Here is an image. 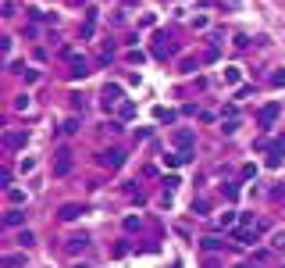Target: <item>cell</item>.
I'll use <instances>...</instances> for the list:
<instances>
[{"label":"cell","instance_id":"3","mask_svg":"<svg viewBox=\"0 0 285 268\" xmlns=\"http://www.w3.org/2000/svg\"><path fill=\"white\" fill-rule=\"evenodd\" d=\"M25 143H29V132H25V129H11V132H4V151H22Z\"/></svg>","mask_w":285,"mask_h":268},{"label":"cell","instance_id":"7","mask_svg":"<svg viewBox=\"0 0 285 268\" xmlns=\"http://www.w3.org/2000/svg\"><path fill=\"white\" fill-rule=\"evenodd\" d=\"M86 247H89V236H86V232H82V236H68V243H64L68 254H82Z\"/></svg>","mask_w":285,"mask_h":268},{"label":"cell","instance_id":"27","mask_svg":"<svg viewBox=\"0 0 285 268\" xmlns=\"http://www.w3.org/2000/svg\"><path fill=\"white\" fill-rule=\"evenodd\" d=\"M154 118H160V122H164V118H168V122H175V111H164V108H154Z\"/></svg>","mask_w":285,"mask_h":268},{"label":"cell","instance_id":"5","mask_svg":"<svg viewBox=\"0 0 285 268\" xmlns=\"http://www.w3.org/2000/svg\"><path fill=\"white\" fill-rule=\"evenodd\" d=\"M122 93H125V89H122V82H107V86H103V108H114V104L118 100H122Z\"/></svg>","mask_w":285,"mask_h":268},{"label":"cell","instance_id":"10","mask_svg":"<svg viewBox=\"0 0 285 268\" xmlns=\"http://www.w3.org/2000/svg\"><path fill=\"white\" fill-rule=\"evenodd\" d=\"M79 215H82V207H79V204H64L61 211H57V218H61V222H75Z\"/></svg>","mask_w":285,"mask_h":268},{"label":"cell","instance_id":"15","mask_svg":"<svg viewBox=\"0 0 285 268\" xmlns=\"http://www.w3.org/2000/svg\"><path fill=\"white\" fill-rule=\"evenodd\" d=\"M32 243H36V236L29 232V229H22V232H18V247H22V250H29Z\"/></svg>","mask_w":285,"mask_h":268},{"label":"cell","instance_id":"29","mask_svg":"<svg viewBox=\"0 0 285 268\" xmlns=\"http://www.w3.org/2000/svg\"><path fill=\"white\" fill-rule=\"evenodd\" d=\"M64 132H68V136H75V132H79V118H68V122H64Z\"/></svg>","mask_w":285,"mask_h":268},{"label":"cell","instance_id":"19","mask_svg":"<svg viewBox=\"0 0 285 268\" xmlns=\"http://www.w3.org/2000/svg\"><path fill=\"white\" fill-rule=\"evenodd\" d=\"M125 61H128V65H143V61H146V54H143V50H128V54H125Z\"/></svg>","mask_w":285,"mask_h":268},{"label":"cell","instance_id":"31","mask_svg":"<svg viewBox=\"0 0 285 268\" xmlns=\"http://www.w3.org/2000/svg\"><path fill=\"white\" fill-rule=\"evenodd\" d=\"M271 86H278V89L285 86V68H282V72H275V76H271Z\"/></svg>","mask_w":285,"mask_h":268},{"label":"cell","instance_id":"21","mask_svg":"<svg viewBox=\"0 0 285 268\" xmlns=\"http://www.w3.org/2000/svg\"><path fill=\"white\" fill-rule=\"evenodd\" d=\"M218 226H221V229H232V226H235V211H224V215L218 218Z\"/></svg>","mask_w":285,"mask_h":268},{"label":"cell","instance_id":"8","mask_svg":"<svg viewBox=\"0 0 285 268\" xmlns=\"http://www.w3.org/2000/svg\"><path fill=\"white\" fill-rule=\"evenodd\" d=\"M86 76H89L86 57H79V54H75V57H71V79H86Z\"/></svg>","mask_w":285,"mask_h":268},{"label":"cell","instance_id":"22","mask_svg":"<svg viewBox=\"0 0 285 268\" xmlns=\"http://www.w3.org/2000/svg\"><path fill=\"white\" fill-rule=\"evenodd\" d=\"M192 211H196V215H211V204L200 197V200H192Z\"/></svg>","mask_w":285,"mask_h":268},{"label":"cell","instance_id":"6","mask_svg":"<svg viewBox=\"0 0 285 268\" xmlns=\"http://www.w3.org/2000/svg\"><path fill=\"white\" fill-rule=\"evenodd\" d=\"M175 147L178 151H192V147H196V132L192 129H178L175 132Z\"/></svg>","mask_w":285,"mask_h":268},{"label":"cell","instance_id":"37","mask_svg":"<svg viewBox=\"0 0 285 268\" xmlns=\"http://www.w3.org/2000/svg\"><path fill=\"white\" fill-rule=\"evenodd\" d=\"M171 268H178V265H171Z\"/></svg>","mask_w":285,"mask_h":268},{"label":"cell","instance_id":"14","mask_svg":"<svg viewBox=\"0 0 285 268\" xmlns=\"http://www.w3.org/2000/svg\"><path fill=\"white\" fill-rule=\"evenodd\" d=\"M25 222V211H7L4 215V226H22Z\"/></svg>","mask_w":285,"mask_h":268},{"label":"cell","instance_id":"1","mask_svg":"<svg viewBox=\"0 0 285 268\" xmlns=\"http://www.w3.org/2000/svg\"><path fill=\"white\" fill-rule=\"evenodd\" d=\"M278 115H282V104H264V108H260V115H257V125L267 132V129H271V125L278 122Z\"/></svg>","mask_w":285,"mask_h":268},{"label":"cell","instance_id":"17","mask_svg":"<svg viewBox=\"0 0 285 268\" xmlns=\"http://www.w3.org/2000/svg\"><path fill=\"white\" fill-rule=\"evenodd\" d=\"M29 108H32V97L29 93H22L18 100H14V111H29Z\"/></svg>","mask_w":285,"mask_h":268},{"label":"cell","instance_id":"23","mask_svg":"<svg viewBox=\"0 0 285 268\" xmlns=\"http://www.w3.org/2000/svg\"><path fill=\"white\" fill-rule=\"evenodd\" d=\"M271 250H285V232H271Z\"/></svg>","mask_w":285,"mask_h":268},{"label":"cell","instance_id":"33","mask_svg":"<svg viewBox=\"0 0 285 268\" xmlns=\"http://www.w3.org/2000/svg\"><path fill=\"white\" fill-rule=\"evenodd\" d=\"M282 157H285V154H271V157H267V168H278V165H282Z\"/></svg>","mask_w":285,"mask_h":268},{"label":"cell","instance_id":"25","mask_svg":"<svg viewBox=\"0 0 285 268\" xmlns=\"http://www.w3.org/2000/svg\"><path fill=\"white\" fill-rule=\"evenodd\" d=\"M221 190H224V197H228V200H235V197H239V183H224Z\"/></svg>","mask_w":285,"mask_h":268},{"label":"cell","instance_id":"26","mask_svg":"<svg viewBox=\"0 0 285 268\" xmlns=\"http://www.w3.org/2000/svg\"><path fill=\"white\" fill-rule=\"evenodd\" d=\"M7 200L11 204H25V193L22 190H7Z\"/></svg>","mask_w":285,"mask_h":268},{"label":"cell","instance_id":"4","mask_svg":"<svg viewBox=\"0 0 285 268\" xmlns=\"http://www.w3.org/2000/svg\"><path fill=\"white\" fill-rule=\"evenodd\" d=\"M100 165H107V168H122V165H125V151H122V147H111V151H103V154H100Z\"/></svg>","mask_w":285,"mask_h":268},{"label":"cell","instance_id":"35","mask_svg":"<svg viewBox=\"0 0 285 268\" xmlns=\"http://www.w3.org/2000/svg\"><path fill=\"white\" fill-rule=\"evenodd\" d=\"M235 268H257V265H235Z\"/></svg>","mask_w":285,"mask_h":268},{"label":"cell","instance_id":"24","mask_svg":"<svg viewBox=\"0 0 285 268\" xmlns=\"http://www.w3.org/2000/svg\"><path fill=\"white\" fill-rule=\"evenodd\" d=\"M22 175H29V172H36V157H22Z\"/></svg>","mask_w":285,"mask_h":268},{"label":"cell","instance_id":"13","mask_svg":"<svg viewBox=\"0 0 285 268\" xmlns=\"http://www.w3.org/2000/svg\"><path fill=\"white\" fill-rule=\"evenodd\" d=\"M189 157H192L189 151H178V154H164V161H168V165H186Z\"/></svg>","mask_w":285,"mask_h":268},{"label":"cell","instance_id":"36","mask_svg":"<svg viewBox=\"0 0 285 268\" xmlns=\"http://www.w3.org/2000/svg\"><path fill=\"white\" fill-rule=\"evenodd\" d=\"M71 268H89V265H82V261H79V265H71Z\"/></svg>","mask_w":285,"mask_h":268},{"label":"cell","instance_id":"34","mask_svg":"<svg viewBox=\"0 0 285 268\" xmlns=\"http://www.w3.org/2000/svg\"><path fill=\"white\" fill-rule=\"evenodd\" d=\"M257 175V165H243V179H253Z\"/></svg>","mask_w":285,"mask_h":268},{"label":"cell","instance_id":"11","mask_svg":"<svg viewBox=\"0 0 285 268\" xmlns=\"http://www.w3.org/2000/svg\"><path fill=\"white\" fill-rule=\"evenodd\" d=\"M200 247H203V250H207V254H214V250H221V247H224V243H221V240H218V236H203V240H200Z\"/></svg>","mask_w":285,"mask_h":268},{"label":"cell","instance_id":"9","mask_svg":"<svg viewBox=\"0 0 285 268\" xmlns=\"http://www.w3.org/2000/svg\"><path fill=\"white\" fill-rule=\"evenodd\" d=\"M232 240H239V243H257V226H253V229H232Z\"/></svg>","mask_w":285,"mask_h":268},{"label":"cell","instance_id":"32","mask_svg":"<svg viewBox=\"0 0 285 268\" xmlns=\"http://www.w3.org/2000/svg\"><path fill=\"white\" fill-rule=\"evenodd\" d=\"M125 229H128V232H136V229H139V218H136V215H128V218H125Z\"/></svg>","mask_w":285,"mask_h":268},{"label":"cell","instance_id":"2","mask_svg":"<svg viewBox=\"0 0 285 268\" xmlns=\"http://www.w3.org/2000/svg\"><path fill=\"white\" fill-rule=\"evenodd\" d=\"M71 168H75V157H71V151H68V147H64V151H57V161H54V175H57V179H64Z\"/></svg>","mask_w":285,"mask_h":268},{"label":"cell","instance_id":"30","mask_svg":"<svg viewBox=\"0 0 285 268\" xmlns=\"http://www.w3.org/2000/svg\"><path fill=\"white\" fill-rule=\"evenodd\" d=\"M132 115H136V104L125 100V104H122V118H132Z\"/></svg>","mask_w":285,"mask_h":268},{"label":"cell","instance_id":"20","mask_svg":"<svg viewBox=\"0 0 285 268\" xmlns=\"http://www.w3.org/2000/svg\"><path fill=\"white\" fill-rule=\"evenodd\" d=\"M22 79H25V86H32V82H39V72L36 68H22Z\"/></svg>","mask_w":285,"mask_h":268},{"label":"cell","instance_id":"12","mask_svg":"<svg viewBox=\"0 0 285 268\" xmlns=\"http://www.w3.org/2000/svg\"><path fill=\"white\" fill-rule=\"evenodd\" d=\"M25 265V250L22 254H4V268H22Z\"/></svg>","mask_w":285,"mask_h":268},{"label":"cell","instance_id":"28","mask_svg":"<svg viewBox=\"0 0 285 268\" xmlns=\"http://www.w3.org/2000/svg\"><path fill=\"white\" fill-rule=\"evenodd\" d=\"M178 183H182V179H178V175H168V179H164V193H171Z\"/></svg>","mask_w":285,"mask_h":268},{"label":"cell","instance_id":"18","mask_svg":"<svg viewBox=\"0 0 285 268\" xmlns=\"http://www.w3.org/2000/svg\"><path fill=\"white\" fill-rule=\"evenodd\" d=\"M235 129H239V118H224V122H221V132H224V136H232Z\"/></svg>","mask_w":285,"mask_h":268},{"label":"cell","instance_id":"16","mask_svg":"<svg viewBox=\"0 0 285 268\" xmlns=\"http://www.w3.org/2000/svg\"><path fill=\"white\" fill-rule=\"evenodd\" d=\"M239 79H243L239 68H224V82H228V86H239Z\"/></svg>","mask_w":285,"mask_h":268}]
</instances>
